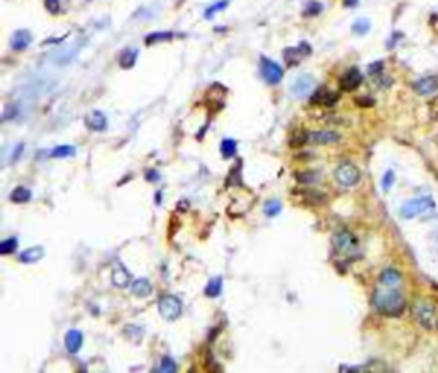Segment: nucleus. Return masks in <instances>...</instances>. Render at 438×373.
I'll return each instance as SVG.
<instances>
[{"label": "nucleus", "instance_id": "1", "mask_svg": "<svg viewBox=\"0 0 438 373\" xmlns=\"http://www.w3.org/2000/svg\"><path fill=\"white\" fill-rule=\"evenodd\" d=\"M371 303L378 313L387 315V317H399L406 308V298H404L402 293L397 291L395 288L384 284L375 290Z\"/></svg>", "mask_w": 438, "mask_h": 373}, {"label": "nucleus", "instance_id": "2", "mask_svg": "<svg viewBox=\"0 0 438 373\" xmlns=\"http://www.w3.org/2000/svg\"><path fill=\"white\" fill-rule=\"evenodd\" d=\"M413 319L426 330H438V303L428 298H420L413 303Z\"/></svg>", "mask_w": 438, "mask_h": 373}, {"label": "nucleus", "instance_id": "3", "mask_svg": "<svg viewBox=\"0 0 438 373\" xmlns=\"http://www.w3.org/2000/svg\"><path fill=\"white\" fill-rule=\"evenodd\" d=\"M158 310L164 320L173 322V320H177L182 315V310H183L182 300L173 295H163L158 301Z\"/></svg>", "mask_w": 438, "mask_h": 373}, {"label": "nucleus", "instance_id": "4", "mask_svg": "<svg viewBox=\"0 0 438 373\" xmlns=\"http://www.w3.org/2000/svg\"><path fill=\"white\" fill-rule=\"evenodd\" d=\"M334 177L339 185L342 187H355L358 182H360V169H358L353 163H342L339 164L334 171Z\"/></svg>", "mask_w": 438, "mask_h": 373}, {"label": "nucleus", "instance_id": "5", "mask_svg": "<svg viewBox=\"0 0 438 373\" xmlns=\"http://www.w3.org/2000/svg\"><path fill=\"white\" fill-rule=\"evenodd\" d=\"M430 207H433V200L430 197H420V199L406 202V204L401 207V216L406 219H411V218H416V216L423 214V212H426Z\"/></svg>", "mask_w": 438, "mask_h": 373}, {"label": "nucleus", "instance_id": "6", "mask_svg": "<svg viewBox=\"0 0 438 373\" xmlns=\"http://www.w3.org/2000/svg\"><path fill=\"white\" fill-rule=\"evenodd\" d=\"M332 247L337 253H351L358 247V240L349 231H339L332 237Z\"/></svg>", "mask_w": 438, "mask_h": 373}, {"label": "nucleus", "instance_id": "7", "mask_svg": "<svg viewBox=\"0 0 438 373\" xmlns=\"http://www.w3.org/2000/svg\"><path fill=\"white\" fill-rule=\"evenodd\" d=\"M260 74L267 84H279L282 79V69L267 56H260Z\"/></svg>", "mask_w": 438, "mask_h": 373}, {"label": "nucleus", "instance_id": "8", "mask_svg": "<svg viewBox=\"0 0 438 373\" xmlns=\"http://www.w3.org/2000/svg\"><path fill=\"white\" fill-rule=\"evenodd\" d=\"M361 81H363V75H361V72L358 70L356 67H351L347 69L344 74L341 75V79H339V86H341L342 91H355V89L360 88Z\"/></svg>", "mask_w": 438, "mask_h": 373}, {"label": "nucleus", "instance_id": "9", "mask_svg": "<svg viewBox=\"0 0 438 373\" xmlns=\"http://www.w3.org/2000/svg\"><path fill=\"white\" fill-rule=\"evenodd\" d=\"M337 100H339V94L337 93H334V91H329L327 88H318L317 91L313 93V96H312V105H317V106H326V108H329V106H334L337 103Z\"/></svg>", "mask_w": 438, "mask_h": 373}, {"label": "nucleus", "instance_id": "10", "mask_svg": "<svg viewBox=\"0 0 438 373\" xmlns=\"http://www.w3.org/2000/svg\"><path fill=\"white\" fill-rule=\"evenodd\" d=\"M414 91L421 96H430V94L438 93V77L435 75H430V77H423L420 81H416L413 84Z\"/></svg>", "mask_w": 438, "mask_h": 373}, {"label": "nucleus", "instance_id": "11", "mask_svg": "<svg viewBox=\"0 0 438 373\" xmlns=\"http://www.w3.org/2000/svg\"><path fill=\"white\" fill-rule=\"evenodd\" d=\"M313 89V77L310 74H303L300 77H296L293 84V93L296 98H303Z\"/></svg>", "mask_w": 438, "mask_h": 373}, {"label": "nucleus", "instance_id": "12", "mask_svg": "<svg viewBox=\"0 0 438 373\" xmlns=\"http://www.w3.org/2000/svg\"><path fill=\"white\" fill-rule=\"evenodd\" d=\"M82 332L77 329H70L67 334H65V348H67V351L70 353V355H77L79 349L82 348Z\"/></svg>", "mask_w": 438, "mask_h": 373}, {"label": "nucleus", "instance_id": "13", "mask_svg": "<svg viewBox=\"0 0 438 373\" xmlns=\"http://www.w3.org/2000/svg\"><path fill=\"white\" fill-rule=\"evenodd\" d=\"M84 124H86V127L89 130L93 132H103L106 129V117L103 115L101 111L94 110L91 111L89 115L86 117V120H84Z\"/></svg>", "mask_w": 438, "mask_h": 373}, {"label": "nucleus", "instance_id": "14", "mask_svg": "<svg viewBox=\"0 0 438 373\" xmlns=\"http://www.w3.org/2000/svg\"><path fill=\"white\" fill-rule=\"evenodd\" d=\"M33 38H31V33L26 31V30H17L16 33L12 35V41H11V46L16 51H22L26 50L27 46L31 45Z\"/></svg>", "mask_w": 438, "mask_h": 373}, {"label": "nucleus", "instance_id": "15", "mask_svg": "<svg viewBox=\"0 0 438 373\" xmlns=\"http://www.w3.org/2000/svg\"><path fill=\"white\" fill-rule=\"evenodd\" d=\"M310 140L315 144H336L341 140V137L336 132L331 130H318V132H312L310 134Z\"/></svg>", "mask_w": 438, "mask_h": 373}, {"label": "nucleus", "instance_id": "16", "mask_svg": "<svg viewBox=\"0 0 438 373\" xmlns=\"http://www.w3.org/2000/svg\"><path fill=\"white\" fill-rule=\"evenodd\" d=\"M43 255H45L43 247L36 245V247H31V248L24 250V252H21V255H19V262L33 264V262H38L40 259H43Z\"/></svg>", "mask_w": 438, "mask_h": 373}, {"label": "nucleus", "instance_id": "17", "mask_svg": "<svg viewBox=\"0 0 438 373\" xmlns=\"http://www.w3.org/2000/svg\"><path fill=\"white\" fill-rule=\"evenodd\" d=\"M401 281H402L401 272L395 271V269H385V271L380 274V282H382L384 286L397 288L399 284H401Z\"/></svg>", "mask_w": 438, "mask_h": 373}, {"label": "nucleus", "instance_id": "18", "mask_svg": "<svg viewBox=\"0 0 438 373\" xmlns=\"http://www.w3.org/2000/svg\"><path fill=\"white\" fill-rule=\"evenodd\" d=\"M111 281H113V284H115L116 288L132 286V284H130V282H132L130 274H129V271H125V269L122 267V266L113 269V272H111Z\"/></svg>", "mask_w": 438, "mask_h": 373}, {"label": "nucleus", "instance_id": "19", "mask_svg": "<svg viewBox=\"0 0 438 373\" xmlns=\"http://www.w3.org/2000/svg\"><path fill=\"white\" fill-rule=\"evenodd\" d=\"M151 291H153V286H151V281L145 279V277H140V279H135L132 282V293L137 298H145V296L151 295Z\"/></svg>", "mask_w": 438, "mask_h": 373}, {"label": "nucleus", "instance_id": "20", "mask_svg": "<svg viewBox=\"0 0 438 373\" xmlns=\"http://www.w3.org/2000/svg\"><path fill=\"white\" fill-rule=\"evenodd\" d=\"M221 291H223V279L221 277H213L209 282H207L206 286V296H209V298H218V296L221 295Z\"/></svg>", "mask_w": 438, "mask_h": 373}, {"label": "nucleus", "instance_id": "21", "mask_svg": "<svg viewBox=\"0 0 438 373\" xmlns=\"http://www.w3.org/2000/svg\"><path fill=\"white\" fill-rule=\"evenodd\" d=\"M30 199H31V192L27 190L26 187L14 188L11 193V200L16 202V204H26V202H30Z\"/></svg>", "mask_w": 438, "mask_h": 373}, {"label": "nucleus", "instance_id": "22", "mask_svg": "<svg viewBox=\"0 0 438 373\" xmlns=\"http://www.w3.org/2000/svg\"><path fill=\"white\" fill-rule=\"evenodd\" d=\"M137 55H139L137 50H125V51H122V55H120V65H122L124 69L134 67L135 60H137Z\"/></svg>", "mask_w": 438, "mask_h": 373}, {"label": "nucleus", "instance_id": "23", "mask_svg": "<svg viewBox=\"0 0 438 373\" xmlns=\"http://www.w3.org/2000/svg\"><path fill=\"white\" fill-rule=\"evenodd\" d=\"M221 154H223V158L229 159L233 158L235 154H237V140L233 139H224L223 142H221Z\"/></svg>", "mask_w": 438, "mask_h": 373}, {"label": "nucleus", "instance_id": "24", "mask_svg": "<svg viewBox=\"0 0 438 373\" xmlns=\"http://www.w3.org/2000/svg\"><path fill=\"white\" fill-rule=\"evenodd\" d=\"M69 156H75L74 146H59L50 151V158H69Z\"/></svg>", "mask_w": 438, "mask_h": 373}, {"label": "nucleus", "instance_id": "25", "mask_svg": "<svg viewBox=\"0 0 438 373\" xmlns=\"http://www.w3.org/2000/svg\"><path fill=\"white\" fill-rule=\"evenodd\" d=\"M301 46L300 48H286L284 50V60H286V64L289 65V67H295L296 64L300 62V59H301Z\"/></svg>", "mask_w": 438, "mask_h": 373}, {"label": "nucleus", "instance_id": "26", "mask_svg": "<svg viewBox=\"0 0 438 373\" xmlns=\"http://www.w3.org/2000/svg\"><path fill=\"white\" fill-rule=\"evenodd\" d=\"M154 371H164V373H175L177 371V363L171 360L169 356L161 358L158 368H154Z\"/></svg>", "mask_w": 438, "mask_h": 373}, {"label": "nucleus", "instance_id": "27", "mask_svg": "<svg viewBox=\"0 0 438 373\" xmlns=\"http://www.w3.org/2000/svg\"><path fill=\"white\" fill-rule=\"evenodd\" d=\"M282 206L279 200H267L266 206H264V212H266V216H269V218H274V216H277L281 212Z\"/></svg>", "mask_w": 438, "mask_h": 373}, {"label": "nucleus", "instance_id": "28", "mask_svg": "<svg viewBox=\"0 0 438 373\" xmlns=\"http://www.w3.org/2000/svg\"><path fill=\"white\" fill-rule=\"evenodd\" d=\"M16 250H17V238H7L0 243V253L2 255L14 253Z\"/></svg>", "mask_w": 438, "mask_h": 373}, {"label": "nucleus", "instance_id": "29", "mask_svg": "<svg viewBox=\"0 0 438 373\" xmlns=\"http://www.w3.org/2000/svg\"><path fill=\"white\" fill-rule=\"evenodd\" d=\"M175 36L173 33H153V35H148L145 36V43L148 45H153V43H158V41H163V40H171Z\"/></svg>", "mask_w": 438, "mask_h": 373}, {"label": "nucleus", "instance_id": "30", "mask_svg": "<svg viewBox=\"0 0 438 373\" xmlns=\"http://www.w3.org/2000/svg\"><path fill=\"white\" fill-rule=\"evenodd\" d=\"M307 140H310V134H307V132H296V134L291 137L289 144L293 146V148H301L303 144H307Z\"/></svg>", "mask_w": 438, "mask_h": 373}, {"label": "nucleus", "instance_id": "31", "mask_svg": "<svg viewBox=\"0 0 438 373\" xmlns=\"http://www.w3.org/2000/svg\"><path fill=\"white\" fill-rule=\"evenodd\" d=\"M353 31L356 35H366L370 31V21L368 19H358L355 24H353Z\"/></svg>", "mask_w": 438, "mask_h": 373}, {"label": "nucleus", "instance_id": "32", "mask_svg": "<svg viewBox=\"0 0 438 373\" xmlns=\"http://www.w3.org/2000/svg\"><path fill=\"white\" fill-rule=\"evenodd\" d=\"M226 7H228V0H221V2H216L214 6H211L209 9H207V11L204 12V16H206V19H213L216 12L223 11V9H226Z\"/></svg>", "mask_w": 438, "mask_h": 373}, {"label": "nucleus", "instance_id": "33", "mask_svg": "<svg viewBox=\"0 0 438 373\" xmlns=\"http://www.w3.org/2000/svg\"><path fill=\"white\" fill-rule=\"evenodd\" d=\"M320 11H322V4L312 0V2H308L307 7H305V16H317V14H320Z\"/></svg>", "mask_w": 438, "mask_h": 373}, {"label": "nucleus", "instance_id": "34", "mask_svg": "<svg viewBox=\"0 0 438 373\" xmlns=\"http://www.w3.org/2000/svg\"><path fill=\"white\" fill-rule=\"evenodd\" d=\"M296 178H298L301 183H312V182L317 180V173H313V171L296 173Z\"/></svg>", "mask_w": 438, "mask_h": 373}, {"label": "nucleus", "instance_id": "35", "mask_svg": "<svg viewBox=\"0 0 438 373\" xmlns=\"http://www.w3.org/2000/svg\"><path fill=\"white\" fill-rule=\"evenodd\" d=\"M394 182H395V175H394V171H389L384 175V178H382V187H384V190H390V187L394 185Z\"/></svg>", "mask_w": 438, "mask_h": 373}, {"label": "nucleus", "instance_id": "36", "mask_svg": "<svg viewBox=\"0 0 438 373\" xmlns=\"http://www.w3.org/2000/svg\"><path fill=\"white\" fill-rule=\"evenodd\" d=\"M45 4V9L51 14L59 12L60 11V0H43Z\"/></svg>", "mask_w": 438, "mask_h": 373}, {"label": "nucleus", "instance_id": "37", "mask_svg": "<svg viewBox=\"0 0 438 373\" xmlns=\"http://www.w3.org/2000/svg\"><path fill=\"white\" fill-rule=\"evenodd\" d=\"M355 103L358 106H361V108H368V106H373V100H371V98H368V96H365V98H356L355 100Z\"/></svg>", "mask_w": 438, "mask_h": 373}, {"label": "nucleus", "instance_id": "38", "mask_svg": "<svg viewBox=\"0 0 438 373\" xmlns=\"http://www.w3.org/2000/svg\"><path fill=\"white\" fill-rule=\"evenodd\" d=\"M375 81L378 82L382 88H389L390 84H392V79H390V77H385V75H380V74H376V75H375Z\"/></svg>", "mask_w": 438, "mask_h": 373}, {"label": "nucleus", "instance_id": "39", "mask_svg": "<svg viewBox=\"0 0 438 373\" xmlns=\"http://www.w3.org/2000/svg\"><path fill=\"white\" fill-rule=\"evenodd\" d=\"M382 69H384V62H375V64H371L368 67V72L371 75H376V74L382 72Z\"/></svg>", "mask_w": 438, "mask_h": 373}, {"label": "nucleus", "instance_id": "40", "mask_svg": "<svg viewBox=\"0 0 438 373\" xmlns=\"http://www.w3.org/2000/svg\"><path fill=\"white\" fill-rule=\"evenodd\" d=\"M145 178H148L149 182H158V180H159V178H161V177H159V175H158V171H156V169H149V171L145 173Z\"/></svg>", "mask_w": 438, "mask_h": 373}]
</instances>
